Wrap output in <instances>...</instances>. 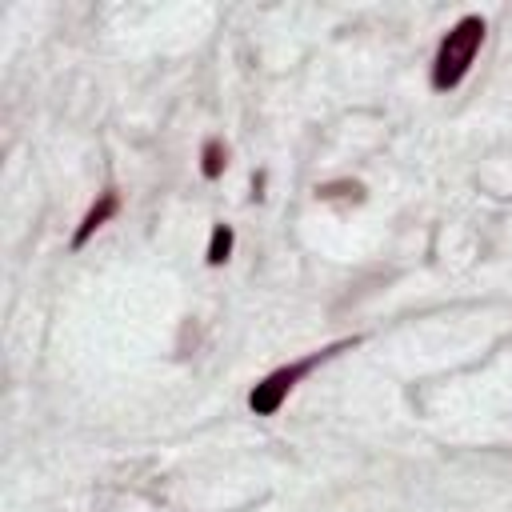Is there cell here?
I'll list each match as a JSON object with an SVG mask.
<instances>
[{"label": "cell", "instance_id": "cell-1", "mask_svg": "<svg viewBox=\"0 0 512 512\" xmlns=\"http://www.w3.org/2000/svg\"><path fill=\"white\" fill-rule=\"evenodd\" d=\"M480 44H484V20H480V16L456 20L452 32H448V36L440 40V48H436V60H432V88H436V92L456 88V84L468 76V68H472V60H476Z\"/></svg>", "mask_w": 512, "mask_h": 512}, {"label": "cell", "instance_id": "cell-2", "mask_svg": "<svg viewBox=\"0 0 512 512\" xmlns=\"http://www.w3.org/2000/svg\"><path fill=\"white\" fill-rule=\"evenodd\" d=\"M348 344H352V340H340V344H332V348H320V352H312V356H304V360H292V364L268 372V376L248 392V408H252L256 416H272V412L288 400V392L296 388V380H304L320 360H328L332 352H340V348H348Z\"/></svg>", "mask_w": 512, "mask_h": 512}, {"label": "cell", "instance_id": "cell-3", "mask_svg": "<svg viewBox=\"0 0 512 512\" xmlns=\"http://www.w3.org/2000/svg\"><path fill=\"white\" fill-rule=\"evenodd\" d=\"M116 208H120L116 192H104V196H100V204H92V208H88V216H84V224L76 228V236H72V248H80V244H84V240H88V236H92V232H96V228H100V224H104V220H108Z\"/></svg>", "mask_w": 512, "mask_h": 512}, {"label": "cell", "instance_id": "cell-4", "mask_svg": "<svg viewBox=\"0 0 512 512\" xmlns=\"http://www.w3.org/2000/svg\"><path fill=\"white\" fill-rule=\"evenodd\" d=\"M232 252V228L228 224H216L212 228V240H208V264H224Z\"/></svg>", "mask_w": 512, "mask_h": 512}, {"label": "cell", "instance_id": "cell-5", "mask_svg": "<svg viewBox=\"0 0 512 512\" xmlns=\"http://www.w3.org/2000/svg\"><path fill=\"white\" fill-rule=\"evenodd\" d=\"M200 160H204V164H200V172H204L208 180H216V176L224 172V148H220V140H208Z\"/></svg>", "mask_w": 512, "mask_h": 512}]
</instances>
